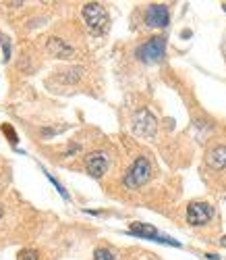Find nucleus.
<instances>
[{"label": "nucleus", "instance_id": "f257e3e1", "mask_svg": "<svg viewBox=\"0 0 226 260\" xmlns=\"http://www.w3.org/2000/svg\"><path fill=\"white\" fill-rule=\"evenodd\" d=\"M81 15H83V21H85L87 29L92 31L94 36H102L108 29V13H106V9L100 3H87V5H83Z\"/></svg>", "mask_w": 226, "mask_h": 260}, {"label": "nucleus", "instance_id": "f03ea898", "mask_svg": "<svg viewBox=\"0 0 226 260\" xmlns=\"http://www.w3.org/2000/svg\"><path fill=\"white\" fill-rule=\"evenodd\" d=\"M149 175H152V165H149V160H147L145 156H139L137 160L131 165V169L127 171L125 185H127L129 189H137V187H141V185L149 179Z\"/></svg>", "mask_w": 226, "mask_h": 260}, {"label": "nucleus", "instance_id": "7ed1b4c3", "mask_svg": "<svg viewBox=\"0 0 226 260\" xmlns=\"http://www.w3.org/2000/svg\"><path fill=\"white\" fill-rule=\"evenodd\" d=\"M164 50H166V40L164 38H152L143 46L137 48V58L143 62H158V60H162Z\"/></svg>", "mask_w": 226, "mask_h": 260}, {"label": "nucleus", "instance_id": "20e7f679", "mask_svg": "<svg viewBox=\"0 0 226 260\" xmlns=\"http://www.w3.org/2000/svg\"><path fill=\"white\" fill-rule=\"evenodd\" d=\"M156 127H158L156 117L149 111H145V108L139 111L133 119V132L137 136H141V138H154L156 136Z\"/></svg>", "mask_w": 226, "mask_h": 260}, {"label": "nucleus", "instance_id": "39448f33", "mask_svg": "<svg viewBox=\"0 0 226 260\" xmlns=\"http://www.w3.org/2000/svg\"><path fill=\"white\" fill-rule=\"evenodd\" d=\"M212 216H214V208L208 202H191L187 208V221L189 225H195V227L206 225Z\"/></svg>", "mask_w": 226, "mask_h": 260}, {"label": "nucleus", "instance_id": "423d86ee", "mask_svg": "<svg viewBox=\"0 0 226 260\" xmlns=\"http://www.w3.org/2000/svg\"><path fill=\"white\" fill-rule=\"evenodd\" d=\"M129 231H131L133 235L145 237V240H152V242H158V244H168V246H176V248L180 246L176 240H170V237L160 235L156 227H152V225H147V223H131Z\"/></svg>", "mask_w": 226, "mask_h": 260}, {"label": "nucleus", "instance_id": "0eeeda50", "mask_svg": "<svg viewBox=\"0 0 226 260\" xmlns=\"http://www.w3.org/2000/svg\"><path fill=\"white\" fill-rule=\"evenodd\" d=\"M85 169H87V173H89L92 177H96V179L102 177L104 173H106V169H108V154L102 152V150L87 154V158H85Z\"/></svg>", "mask_w": 226, "mask_h": 260}, {"label": "nucleus", "instance_id": "6e6552de", "mask_svg": "<svg viewBox=\"0 0 226 260\" xmlns=\"http://www.w3.org/2000/svg\"><path fill=\"white\" fill-rule=\"evenodd\" d=\"M168 21H170V15L166 5H152L145 13V23L149 27H166Z\"/></svg>", "mask_w": 226, "mask_h": 260}, {"label": "nucleus", "instance_id": "1a4fd4ad", "mask_svg": "<svg viewBox=\"0 0 226 260\" xmlns=\"http://www.w3.org/2000/svg\"><path fill=\"white\" fill-rule=\"evenodd\" d=\"M206 162L212 167V169H224L226 167V146H216L212 148L208 156H206Z\"/></svg>", "mask_w": 226, "mask_h": 260}, {"label": "nucleus", "instance_id": "9d476101", "mask_svg": "<svg viewBox=\"0 0 226 260\" xmlns=\"http://www.w3.org/2000/svg\"><path fill=\"white\" fill-rule=\"evenodd\" d=\"M48 50L58 58H71L73 56V48L69 44H64V40H60V38L48 40Z\"/></svg>", "mask_w": 226, "mask_h": 260}, {"label": "nucleus", "instance_id": "9b49d317", "mask_svg": "<svg viewBox=\"0 0 226 260\" xmlns=\"http://www.w3.org/2000/svg\"><path fill=\"white\" fill-rule=\"evenodd\" d=\"M94 260H119V258L112 254L110 250H106V248H98L94 252Z\"/></svg>", "mask_w": 226, "mask_h": 260}, {"label": "nucleus", "instance_id": "f8f14e48", "mask_svg": "<svg viewBox=\"0 0 226 260\" xmlns=\"http://www.w3.org/2000/svg\"><path fill=\"white\" fill-rule=\"evenodd\" d=\"M37 252L35 250H21L19 252V260H37Z\"/></svg>", "mask_w": 226, "mask_h": 260}, {"label": "nucleus", "instance_id": "ddd939ff", "mask_svg": "<svg viewBox=\"0 0 226 260\" xmlns=\"http://www.w3.org/2000/svg\"><path fill=\"white\" fill-rule=\"evenodd\" d=\"M0 129H3V134H7V136H9V142H11V144H17V134H15V129H13L11 125H7V123H5Z\"/></svg>", "mask_w": 226, "mask_h": 260}, {"label": "nucleus", "instance_id": "4468645a", "mask_svg": "<svg viewBox=\"0 0 226 260\" xmlns=\"http://www.w3.org/2000/svg\"><path fill=\"white\" fill-rule=\"evenodd\" d=\"M48 179H50V181L54 183V187L58 189V193H60V196H62L64 200H66V198H69V193H66V189H64V187H62V185H60V183H58V181H56V179H54L52 175H48Z\"/></svg>", "mask_w": 226, "mask_h": 260}, {"label": "nucleus", "instance_id": "2eb2a0df", "mask_svg": "<svg viewBox=\"0 0 226 260\" xmlns=\"http://www.w3.org/2000/svg\"><path fill=\"white\" fill-rule=\"evenodd\" d=\"M220 246H224V248H226V235H224V237H220Z\"/></svg>", "mask_w": 226, "mask_h": 260}, {"label": "nucleus", "instance_id": "dca6fc26", "mask_svg": "<svg viewBox=\"0 0 226 260\" xmlns=\"http://www.w3.org/2000/svg\"><path fill=\"white\" fill-rule=\"evenodd\" d=\"M0 216H3V206H0Z\"/></svg>", "mask_w": 226, "mask_h": 260}, {"label": "nucleus", "instance_id": "f3484780", "mask_svg": "<svg viewBox=\"0 0 226 260\" xmlns=\"http://www.w3.org/2000/svg\"><path fill=\"white\" fill-rule=\"evenodd\" d=\"M222 9H224V11H226V5H222Z\"/></svg>", "mask_w": 226, "mask_h": 260}]
</instances>
